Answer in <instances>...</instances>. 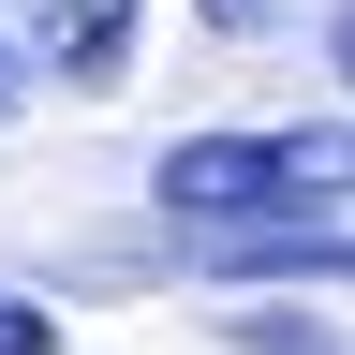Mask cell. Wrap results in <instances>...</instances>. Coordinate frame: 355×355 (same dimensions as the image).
<instances>
[{
    "label": "cell",
    "instance_id": "cell-2",
    "mask_svg": "<svg viewBox=\"0 0 355 355\" xmlns=\"http://www.w3.org/2000/svg\"><path fill=\"white\" fill-rule=\"evenodd\" d=\"M0 15L30 30V60L60 74V89H119V60H133V15H148V0H0Z\"/></svg>",
    "mask_w": 355,
    "mask_h": 355
},
{
    "label": "cell",
    "instance_id": "cell-3",
    "mask_svg": "<svg viewBox=\"0 0 355 355\" xmlns=\"http://www.w3.org/2000/svg\"><path fill=\"white\" fill-rule=\"evenodd\" d=\"M0 355H60V311H30V296H0Z\"/></svg>",
    "mask_w": 355,
    "mask_h": 355
},
{
    "label": "cell",
    "instance_id": "cell-5",
    "mask_svg": "<svg viewBox=\"0 0 355 355\" xmlns=\"http://www.w3.org/2000/svg\"><path fill=\"white\" fill-rule=\"evenodd\" d=\"M340 89H355V0H340Z\"/></svg>",
    "mask_w": 355,
    "mask_h": 355
},
{
    "label": "cell",
    "instance_id": "cell-6",
    "mask_svg": "<svg viewBox=\"0 0 355 355\" xmlns=\"http://www.w3.org/2000/svg\"><path fill=\"white\" fill-rule=\"evenodd\" d=\"M0 104H15V60H0Z\"/></svg>",
    "mask_w": 355,
    "mask_h": 355
},
{
    "label": "cell",
    "instance_id": "cell-1",
    "mask_svg": "<svg viewBox=\"0 0 355 355\" xmlns=\"http://www.w3.org/2000/svg\"><path fill=\"white\" fill-rule=\"evenodd\" d=\"M163 207L207 222L222 252H296L355 222V133H193L163 148Z\"/></svg>",
    "mask_w": 355,
    "mask_h": 355
},
{
    "label": "cell",
    "instance_id": "cell-4",
    "mask_svg": "<svg viewBox=\"0 0 355 355\" xmlns=\"http://www.w3.org/2000/svg\"><path fill=\"white\" fill-rule=\"evenodd\" d=\"M207 15H222V30H266V15H282V0H207Z\"/></svg>",
    "mask_w": 355,
    "mask_h": 355
}]
</instances>
